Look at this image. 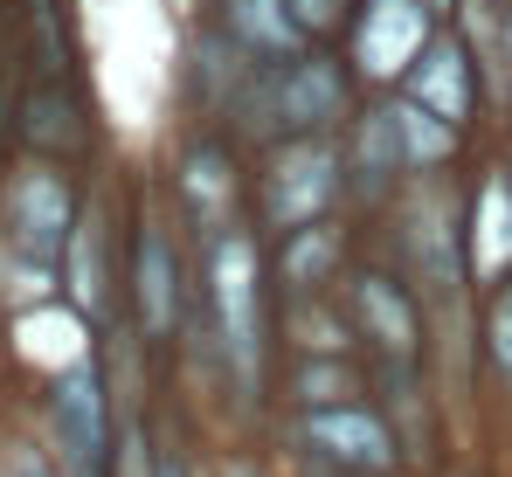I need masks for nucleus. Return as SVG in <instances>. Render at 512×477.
<instances>
[{
    "instance_id": "obj_10",
    "label": "nucleus",
    "mask_w": 512,
    "mask_h": 477,
    "mask_svg": "<svg viewBox=\"0 0 512 477\" xmlns=\"http://www.w3.org/2000/svg\"><path fill=\"white\" fill-rule=\"evenodd\" d=\"M353 312H360V325L388 346V353H416V312H409V298L388 284V277H360L353 284Z\"/></svg>"
},
{
    "instance_id": "obj_16",
    "label": "nucleus",
    "mask_w": 512,
    "mask_h": 477,
    "mask_svg": "<svg viewBox=\"0 0 512 477\" xmlns=\"http://www.w3.org/2000/svg\"><path fill=\"white\" fill-rule=\"evenodd\" d=\"M326 263H340V229H326V222L291 229V249H284V277L291 284H319Z\"/></svg>"
},
{
    "instance_id": "obj_19",
    "label": "nucleus",
    "mask_w": 512,
    "mask_h": 477,
    "mask_svg": "<svg viewBox=\"0 0 512 477\" xmlns=\"http://www.w3.org/2000/svg\"><path fill=\"white\" fill-rule=\"evenodd\" d=\"M291 14H298L305 35H333L346 21V0H291Z\"/></svg>"
},
{
    "instance_id": "obj_22",
    "label": "nucleus",
    "mask_w": 512,
    "mask_h": 477,
    "mask_svg": "<svg viewBox=\"0 0 512 477\" xmlns=\"http://www.w3.org/2000/svg\"><path fill=\"white\" fill-rule=\"evenodd\" d=\"M21 477H49V471H42V464H21Z\"/></svg>"
},
{
    "instance_id": "obj_14",
    "label": "nucleus",
    "mask_w": 512,
    "mask_h": 477,
    "mask_svg": "<svg viewBox=\"0 0 512 477\" xmlns=\"http://www.w3.org/2000/svg\"><path fill=\"white\" fill-rule=\"evenodd\" d=\"M28 146H42V153H77L84 146V118H77V104L63 90L28 97Z\"/></svg>"
},
{
    "instance_id": "obj_20",
    "label": "nucleus",
    "mask_w": 512,
    "mask_h": 477,
    "mask_svg": "<svg viewBox=\"0 0 512 477\" xmlns=\"http://www.w3.org/2000/svg\"><path fill=\"white\" fill-rule=\"evenodd\" d=\"M305 395L326 408V401H346V395H353V381H346L340 367H319V374H305Z\"/></svg>"
},
{
    "instance_id": "obj_3",
    "label": "nucleus",
    "mask_w": 512,
    "mask_h": 477,
    "mask_svg": "<svg viewBox=\"0 0 512 477\" xmlns=\"http://www.w3.org/2000/svg\"><path fill=\"white\" fill-rule=\"evenodd\" d=\"M7 229H14V242H21L35 263L63 256V242L77 236V201H70L63 173H49V166H28V173L7 187Z\"/></svg>"
},
{
    "instance_id": "obj_9",
    "label": "nucleus",
    "mask_w": 512,
    "mask_h": 477,
    "mask_svg": "<svg viewBox=\"0 0 512 477\" xmlns=\"http://www.w3.org/2000/svg\"><path fill=\"white\" fill-rule=\"evenodd\" d=\"M222 21H229V42H243L256 56H291L305 42L291 0H222Z\"/></svg>"
},
{
    "instance_id": "obj_21",
    "label": "nucleus",
    "mask_w": 512,
    "mask_h": 477,
    "mask_svg": "<svg viewBox=\"0 0 512 477\" xmlns=\"http://www.w3.org/2000/svg\"><path fill=\"white\" fill-rule=\"evenodd\" d=\"M492 360H499V367H512V291L492 305Z\"/></svg>"
},
{
    "instance_id": "obj_8",
    "label": "nucleus",
    "mask_w": 512,
    "mask_h": 477,
    "mask_svg": "<svg viewBox=\"0 0 512 477\" xmlns=\"http://www.w3.org/2000/svg\"><path fill=\"white\" fill-rule=\"evenodd\" d=\"M409 90H416V104H429L436 118H471V63H464V49L457 42H429L423 56L409 63Z\"/></svg>"
},
{
    "instance_id": "obj_2",
    "label": "nucleus",
    "mask_w": 512,
    "mask_h": 477,
    "mask_svg": "<svg viewBox=\"0 0 512 477\" xmlns=\"http://www.w3.org/2000/svg\"><path fill=\"white\" fill-rule=\"evenodd\" d=\"M333 194H340V153H333L326 139H291L284 153L270 159L263 208H270V222H277L284 236L305 229V222H319Z\"/></svg>"
},
{
    "instance_id": "obj_25",
    "label": "nucleus",
    "mask_w": 512,
    "mask_h": 477,
    "mask_svg": "<svg viewBox=\"0 0 512 477\" xmlns=\"http://www.w3.org/2000/svg\"><path fill=\"white\" fill-rule=\"evenodd\" d=\"M506 42H512V14H506Z\"/></svg>"
},
{
    "instance_id": "obj_23",
    "label": "nucleus",
    "mask_w": 512,
    "mask_h": 477,
    "mask_svg": "<svg viewBox=\"0 0 512 477\" xmlns=\"http://www.w3.org/2000/svg\"><path fill=\"white\" fill-rule=\"evenodd\" d=\"M160 477H180V464H173V457H167V464H160Z\"/></svg>"
},
{
    "instance_id": "obj_5",
    "label": "nucleus",
    "mask_w": 512,
    "mask_h": 477,
    "mask_svg": "<svg viewBox=\"0 0 512 477\" xmlns=\"http://www.w3.org/2000/svg\"><path fill=\"white\" fill-rule=\"evenodd\" d=\"M56 443H63L70 477L104 471V388H97V367L63 374V388H56Z\"/></svg>"
},
{
    "instance_id": "obj_13",
    "label": "nucleus",
    "mask_w": 512,
    "mask_h": 477,
    "mask_svg": "<svg viewBox=\"0 0 512 477\" xmlns=\"http://www.w3.org/2000/svg\"><path fill=\"white\" fill-rule=\"evenodd\" d=\"M395 132H402V159L409 166H436V159H450L457 153V125L450 118H436L429 104H395Z\"/></svg>"
},
{
    "instance_id": "obj_17",
    "label": "nucleus",
    "mask_w": 512,
    "mask_h": 477,
    "mask_svg": "<svg viewBox=\"0 0 512 477\" xmlns=\"http://www.w3.org/2000/svg\"><path fill=\"white\" fill-rule=\"evenodd\" d=\"M353 166L367 173V187H374V180H388L395 166H409V159H402V132H395V104H388V111H374V118L360 125V153H353Z\"/></svg>"
},
{
    "instance_id": "obj_1",
    "label": "nucleus",
    "mask_w": 512,
    "mask_h": 477,
    "mask_svg": "<svg viewBox=\"0 0 512 477\" xmlns=\"http://www.w3.org/2000/svg\"><path fill=\"white\" fill-rule=\"evenodd\" d=\"M208 291H215V325L222 346L236 360V374H256V346H263V318H256V242L250 236H215L208 249Z\"/></svg>"
},
{
    "instance_id": "obj_6",
    "label": "nucleus",
    "mask_w": 512,
    "mask_h": 477,
    "mask_svg": "<svg viewBox=\"0 0 512 477\" xmlns=\"http://www.w3.org/2000/svg\"><path fill=\"white\" fill-rule=\"evenodd\" d=\"M305 436H312L333 464H346V471H388V464H395V436H388V422L367 415V408H353V401H326V408H312Z\"/></svg>"
},
{
    "instance_id": "obj_7",
    "label": "nucleus",
    "mask_w": 512,
    "mask_h": 477,
    "mask_svg": "<svg viewBox=\"0 0 512 477\" xmlns=\"http://www.w3.org/2000/svg\"><path fill=\"white\" fill-rule=\"evenodd\" d=\"M340 111V70L333 63H291V70H277L270 77V118H284L291 132H312V125H326Z\"/></svg>"
},
{
    "instance_id": "obj_18",
    "label": "nucleus",
    "mask_w": 512,
    "mask_h": 477,
    "mask_svg": "<svg viewBox=\"0 0 512 477\" xmlns=\"http://www.w3.org/2000/svg\"><path fill=\"white\" fill-rule=\"evenodd\" d=\"M70 277H77V298L97 305V222H77L70 236Z\"/></svg>"
},
{
    "instance_id": "obj_4",
    "label": "nucleus",
    "mask_w": 512,
    "mask_h": 477,
    "mask_svg": "<svg viewBox=\"0 0 512 477\" xmlns=\"http://www.w3.org/2000/svg\"><path fill=\"white\" fill-rule=\"evenodd\" d=\"M423 49H429V0H367V14L353 28V63L388 77V70H409Z\"/></svg>"
},
{
    "instance_id": "obj_12",
    "label": "nucleus",
    "mask_w": 512,
    "mask_h": 477,
    "mask_svg": "<svg viewBox=\"0 0 512 477\" xmlns=\"http://www.w3.org/2000/svg\"><path fill=\"white\" fill-rule=\"evenodd\" d=\"M478 277H506L512 270V187L506 180H485L478 194Z\"/></svg>"
},
{
    "instance_id": "obj_15",
    "label": "nucleus",
    "mask_w": 512,
    "mask_h": 477,
    "mask_svg": "<svg viewBox=\"0 0 512 477\" xmlns=\"http://www.w3.org/2000/svg\"><path fill=\"white\" fill-rule=\"evenodd\" d=\"M180 187H187V201H194V215H201V222H222V215H229V194H236V180H229V159L215 153V146L187 153V173H180Z\"/></svg>"
},
{
    "instance_id": "obj_11",
    "label": "nucleus",
    "mask_w": 512,
    "mask_h": 477,
    "mask_svg": "<svg viewBox=\"0 0 512 477\" xmlns=\"http://www.w3.org/2000/svg\"><path fill=\"white\" fill-rule=\"evenodd\" d=\"M139 318L146 332H167L173 325V256H167V236L160 229H139Z\"/></svg>"
},
{
    "instance_id": "obj_24",
    "label": "nucleus",
    "mask_w": 512,
    "mask_h": 477,
    "mask_svg": "<svg viewBox=\"0 0 512 477\" xmlns=\"http://www.w3.org/2000/svg\"><path fill=\"white\" fill-rule=\"evenodd\" d=\"M436 7H450V0H429V14H436Z\"/></svg>"
}]
</instances>
